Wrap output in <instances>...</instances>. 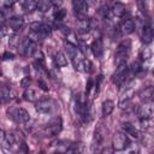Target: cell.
I'll use <instances>...</instances> for the list:
<instances>
[{
	"instance_id": "obj_17",
	"label": "cell",
	"mask_w": 154,
	"mask_h": 154,
	"mask_svg": "<svg viewBox=\"0 0 154 154\" xmlns=\"http://www.w3.org/2000/svg\"><path fill=\"white\" fill-rule=\"evenodd\" d=\"M36 32H37L38 40H45V38H48L52 35V28L48 24H41Z\"/></svg>"
},
{
	"instance_id": "obj_37",
	"label": "cell",
	"mask_w": 154,
	"mask_h": 154,
	"mask_svg": "<svg viewBox=\"0 0 154 154\" xmlns=\"http://www.w3.org/2000/svg\"><path fill=\"white\" fill-rule=\"evenodd\" d=\"M91 88H93V81H91V79H89V81H88V83H87V87H85V91H87V93H89Z\"/></svg>"
},
{
	"instance_id": "obj_2",
	"label": "cell",
	"mask_w": 154,
	"mask_h": 154,
	"mask_svg": "<svg viewBox=\"0 0 154 154\" xmlns=\"http://www.w3.org/2000/svg\"><path fill=\"white\" fill-rule=\"evenodd\" d=\"M130 40H123L118 47H117V51H116V55H114V61H116V65H119V64H123V63H126V59L129 57V53H130Z\"/></svg>"
},
{
	"instance_id": "obj_1",
	"label": "cell",
	"mask_w": 154,
	"mask_h": 154,
	"mask_svg": "<svg viewBox=\"0 0 154 154\" xmlns=\"http://www.w3.org/2000/svg\"><path fill=\"white\" fill-rule=\"evenodd\" d=\"M7 117L17 124H25L30 120V114L28 111L20 107H10L7 109Z\"/></svg>"
},
{
	"instance_id": "obj_38",
	"label": "cell",
	"mask_w": 154,
	"mask_h": 154,
	"mask_svg": "<svg viewBox=\"0 0 154 154\" xmlns=\"http://www.w3.org/2000/svg\"><path fill=\"white\" fill-rule=\"evenodd\" d=\"M5 140H6V134H5V131L2 129H0V143L4 142Z\"/></svg>"
},
{
	"instance_id": "obj_28",
	"label": "cell",
	"mask_w": 154,
	"mask_h": 154,
	"mask_svg": "<svg viewBox=\"0 0 154 154\" xmlns=\"http://www.w3.org/2000/svg\"><path fill=\"white\" fill-rule=\"evenodd\" d=\"M140 124H141V129H142V130H144V131L150 130V129H152V126H153V120H152V117L141 118Z\"/></svg>"
},
{
	"instance_id": "obj_32",
	"label": "cell",
	"mask_w": 154,
	"mask_h": 154,
	"mask_svg": "<svg viewBox=\"0 0 154 154\" xmlns=\"http://www.w3.org/2000/svg\"><path fill=\"white\" fill-rule=\"evenodd\" d=\"M30 84H31V78H30L29 76L23 77V78L20 79V87H23V88H29Z\"/></svg>"
},
{
	"instance_id": "obj_3",
	"label": "cell",
	"mask_w": 154,
	"mask_h": 154,
	"mask_svg": "<svg viewBox=\"0 0 154 154\" xmlns=\"http://www.w3.org/2000/svg\"><path fill=\"white\" fill-rule=\"evenodd\" d=\"M37 49V45L35 41L30 40L29 37H25L20 41L19 46H18V52L24 55V57H32V54L35 53V51Z\"/></svg>"
},
{
	"instance_id": "obj_31",
	"label": "cell",
	"mask_w": 154,
	"mask_h": 154,
	"mask_svg": "<svg viewBox=\"0 0 154 154\" xmlns=\"http://www.w3.org/2000/svg\"><path fill=\"white\" fill-rule=\"evenodd\" d=\"M20 41H22V40H19V37H18L17 35H13V36L10 38V46H11V47H14V48H18Z\"/></svg>"
},
{
	"instance_id": "obj_39",
	"label": "cell",
	"mask_w": 154,
	"mask_h": 154,
	"mask_svg": "<svg viewBox=\"0 0 154 154\" xmlns=\"http://www.w3.org/2000/svg\"><path fill=\"white\" fill-rule=\"evenodd\" d=\"M17 1H19V0H5V6H12V5H14Z\"/></svg>"
},
{
	"instance_id": "obj_40",
	"label": "cell",
	"mask_w": 154,
	"mask_h": 154,
	"mask_svg": "<svg viewBox=\"0 0 154 154\" xmlns=\"http://www.w3.org/2000/svg\"><path fill=\"white\" fill-rule=\"evenodd\" d=\"M49 1H51V4H53L55 6H60L63 4V0H49Z\"/></svg>"
},
{
	"instance_id": "obj_8",
	"label": "cell",
	"mask_w": 154,
	"mask_h": 154,
	"mask_svg": "<svg viewBox=\"0 0 154 154\" xmlns=\"http://www.w3.org/2000/svg\"><path fill=\"white\" fill-rule=\"evenodd\" d=\"M55 107V103L53 100L51 99H43V100H40L38 102H36V111L38 113H42V114H46V113H51Z\"/></svg>"
},
{
	"instance_id": "obj_18",
	"label": "cell",
	"mask_w": 154,
	"mask_h": 154,
	"mask_svg": "<svg viewBox=\"0 0 154 154\" xmlns=\"http://www.w3.org/2000/svg\"><path fill=\"white\" fill-rule=\"evenodd\" d=\"M103 132L105 131H101V126H99L95 132H94V136H93V148H97L101 146L102 143V140H103Z\"/></svg>"
},
{
	"instance_id": "obj_14",
	"label": "cell",
	"mask_w": 154,
	"mask_h": 154,
	"mask_svg": "<svg viewBox=\"0 0 154 154\" xmlns=\"http://www.w3.org/2000/svg\"><path fill=\"white\" fill-rule=\"evenodd\" d=\"M109 10H111L112 17H123L126 13V7L122 2H114Z\"/></svg>"
},
{
	"instance_id": "obj_16",
	"label": "cell",
	"mask_w": 154,
	"mask_h": 154,
	"mask_svg": "<svg viewBox=\"0 0 154 154\" xmlns=\"http://www.w3.org/2000/svg\"><path fill=\"white\" fill-rule=\"evenodd\" d=\"M23 24H24V20H23L22 17H16V16H13V17H11V18L7 20V26L11 28V29L14 30V31L19 30V29L23 26Z\"/></svg>"
},
{
	"instance_id": "obj_11",
	"label": "cell",
	"mask_w": 154,
	"mask_h": 154,
	"mask_svg": "<svg viewBox=\"0 0 154 154\" xmlns=\"http://www.w3.org/2000/svg\"><path fill=\"white\" fill-rule=\"evenodd\" d=\"M1 87H0V91H1V97L4 99V101L6 102V101H12V100H14L16 99V96H17V93H16V90H13L11 87H8V85H2V84H0Z\"/></svg>"
},
{
	"instance_id": "obj_5",
	"label": "cell",
	"mask_w": 154,
	"mask_h": 154,
	"mask_svg": "<svg viewBox=\"0 0 154 154\" xmlns=\"http://www.w3.org/2000/svg\"><path fill=\"white\" fill-rule=\"evenodd\" d=\"M72 8L78 20L87 19V11H88V2L85 0H72Z\"/></svg>"
},
{
	"instance_id": "obj_29",
	"label": "cell",
	"mask_w": 154,
	"mask_h": 154,
	"mask_svg": "<svg viewBox=\"0 0 154 154\" xmlns=\"http://www.w3.org/2000/svg\"><path fill=\"white\" fill-rule=\"evenodd\" d=\"M66 152H72V153H82L84 152V146L82 143H75V144H71L70 148L66 149Z\"/></svg>"
},
{
	"instance_id": "obj_42",
	"label": "cell",
	"mask_w": 154,
	"mask_h": 154,
	"mask_svg": "<svg viewBox=\"0 0 154 154\" xmlns=\"http://www.w3.org/2000/svg\"><path fill=\"white\" fill-rule=\"evenodd\" d=\"M1 75H2V71H1V69H0V76H1Z\"/></svg>"
},
{
	"instance_id": "obj_7",
	"label": "cell",
	"mask_w": 154,
	"mask_h": 154,
	"mask_svg": "<svg viewBox=\"0 0 154 154\" xmlns=\"http://www.w3.org/2000/svg\"><path fill=\"white\" fill-rule=\"evenodd\" d=\"M130 146V140L125 134H117L113 137V149L124 150Z\"/></svg>"
},
{
	"instance_id": "obj_41",
	"label": "cell",
	"mask_w": 154,
	"mask_h": 154,
	"mask_svg": "<svg viewBox=\"0 0 154 154\" xmlns=\"http://www.w3.org/2000/svg\"><path fill=\"white\" fill-rule=\"evenodd\" d=\"M4 102H5V101H4V99L0 96V105H1V103H4Z\"/></svg>"
},
{
	"instance_id": "obj_10",
	"label": "cell",
	"mask_w": 154,
	"mask_h": 154,
	"mask_svg": "<svg viewBox=\"0 0 154 154\" xmlns=\"http://www.w3.org/2000/svg\"><path fill=\"white\" fill-rule=\"evenodd\" d=\"M135 28H136V24L132 19H125L120 23L119 31H120L122 35H129V34L135 31Z\"/></svg>"
},
{
	"instance_id": "obj_36",
	"label": "cell",
	"mask_w": 154,
	"mask_h": 154,
	"mask_svg": "<svg viewBox=\"0 0 154 154\" xmlns=\"http://www.w3.org/2000/svg\"><path fill=\"white\" fill-rule=\"evenodd\" d=\"M38 85H40V88H41L42 90H45V91H47V90H48V88H47L46 83H45L42 79H38Z\"/></svg>"
},
{
	"instance_id": "obj_34",
	"label": "cell",
	"mask_w": 154,
	"mask_h": 154,
	"mask_svg": "<svg viewBox=\"0 0 154 154\" xmlns=\"http://www.w3.org/2000/svg\"><path fill=\"white\" fill-rule=\"evenodd\" d=\"M91 71V63L88 59H84V72H90Z\"/></svg>"
},
{
	"instance_id": "obj_24",
	"label": "cell",
	"mask_w": 154,
	"mask_h": 154,
	"mask_svg": "<svg viewBox=\"0 0 154 154\" xmlns=\"http://www.w3.org/2000/svg\"><path fill=\"white\" fill-rule=\"evenodd\" d=\"M23 97L25 101H29V102H34L37 100V95H36V91L31 88H25V91L23 93Z\"/></svg>"
},
{
	"instance_id": "obj_19",
	"label": "cell",
	"mask_w": 154,
	"mask_h": 154,
	"mask_svg": "<svg viewBox=\"0 0 154 154\" xmlns=\"http://www.w3.org/2000/svg\"><path fill=\"white\" fill-rule=\"evenodd\" d=\"M65 51L71 60H73L76 57H78V48L71 42H65Z\"/></svg>"
},
{
	"instance_id": "obj_22",
	"label": "cell",
	"mask_w": 154,
	"mask_h": 154,
	"mask_svg": "<svg viewBox=\"0 0 154 154\" xmlns=\"http://www.w3.org/2000/svg\"><path fill=\"white\" fill-rule=\"evenodd\" d=\"M101 109H102V116H103V117L109 116V114L113 112V109H114V102H113L112 100H106V101H103Z\"/></svg>"
},
{
	"instance_id": "obj_27",
	"label": "cell",
	"mask_w": 154,
	"mask_h": 154,
	"mask_svg": "<svg viewBox=\"0 0 154 154\" xmlns=\"http://www.w3.org/2000/svg\"><path fill=\"white\" fill-rule=\"evenodd\" d=\"M152 96H153V87H148L141 93L140 99H141L142 102H150L152 101Z\"/></svg>"
},
{
	"instance_id": "obj_13",
	"label": "cell",
	"mask_w": 154,
	"mask_h": 154,
	"mask_svg": "<svg viewBox=\"0 0 154 154\" xmlns=\"http://www.w3.org/2000/svg\"><path fill=\"white\" fill-rule=\"evenodd\" d=\"M90 48H91L93 54H94L96 58H101V57H102V53H103V45H102L101 38H95V40L91 42Z\"/></svg>"
},
{
	"instance_id": "obj_30",
	"label": "cell",
	"mask_w": 154,
	"mask_h": 154,
	"mask_svg": "<svg viewBox=\"0 0 154 154\" xmlns=\"http://www.w3.org/2000/svg\"><path fill=\"white\" fill-rule=\"evenodd\" d=\"M65 16H66V10H65V8H58V10L54 12V18H55V20L61 22V20L65 18Z\"/></svg>"
},
{
	"instance_id": "obj_6",
	"label": "cell",
	"mask_w": 154,
	"mask_h": 154,
	"mask_svg": "<svg viewBox=\"0 0 154 154\" xmlns=\"http://www.w3.org/2000/svg\"><path fill=\"white\" fill-rule=\"evenodd\" d=\"M61 129H63L61 118L58 117V118L53 119V120L49 123L48 126L45 128V130H43V135H46V136H55V135H58V134L61 131Z\"/></svg>"
},
{
	"instance_id": "obj_9",
	"label": "cell",
	"mask_w": 154,
	"mask_h": 154,
	"mask_svg": "<svg viewBox=\"0 0 154 154\" xmlns=\"http://www.w3.org/2000/svg\"><path fill=\"white\" fill-rule=\"evenodd\" d=\"M134 95H135V89H134L132 87L125 88V90L122 93L120 100H119V106H120V108H126L128 105L130 103V101H131V99H132Z\"/></svg>"
},
{
	"instance_id": "obj_21",
	"label": "cell",
	"mask_w": 154,
	"mask_h": 154,
	"mask_svg": "<svg viewBox=\"0 0 154 154\" xmlns=\"http://www.w3.org/2000/svg\"><path fill=\"white\" fill-rule=\"evenodd\" d=\"M54 63H55V65L58 66V67H64V66H66L67 65V60H66V57H65V54L63 53V52H57L55 54H54Z\"/></svg>"
},
{
	"instance_id": "obj_23",
	"label": "cell",
	"mask_w": 154,
	"mask_h": 154,
	"mask_svg": "<svg viewBox=\"0 0 154 154\" xmlns=\"http://www.w3.org/2000/svg\"><path fill=\"white\" fill-rule=\"evenodd\" d=\"M12 17V8L10 6H4L0 8V23L8 20Z\"/></svg>"
},
{
	"instance_id": "obj_20",
	"label": "cell",
	"mask_w": 154,
	"mask_h": 154,
	"mask_svg": "<svg viewBox=\"0 0 154 154\" xmlns=\"http://www.w3.org/2000/svg\"><path fill=\"white\" fill-rule=\"evenodd\" d=\"M122 128H123V130H124L126 134L131 135L132 137H135V138H138V137H140L138 130H137V129L135 128V125H132L131 123H123Z\"/></svg>"
},
{
	"instance_id": "obj_33",
	"label": "cell",
	"mask_w": 154,
	"mask_h": 154,
	"mask_svg": "<svg viewBox=\"0 0 154 154\" xmlns=\"http://www.w3.org/2000/svg\"><path fill=\"white\" fill-rule=\"evenodd\" d=\"M32 57L35 58V60H38V61H45L43 60V53L37 48L36 51H35V53L32 54Z\"/></svg>"
},
{
	"instance_id": "obj_15",
	"label": "cell",
	"mask_w": 154,
	"mask_h": 154,
	"mask_svg": "<svg viewBox=\"0 0 154 154\" xmlns=\"http://www.w3.org/2000/svg\"><path fill=\"white\" fill-rule=\"evenodd\" d=\"M153 40V29H152V24L150 23H146L143 25V30H142V41L144 43H150Z\"/></svg>"
},
{
	"instance_id": "obj_12",
	"label": "cell",
	"mask_w": 154,
	"mask_h": 154,
	"mask_svg": "<svg viewBox=\"0 0 154 154\" xmlns=\"http://www.w3.org/2000/svg\"><path fill=\"white\" fill-rule=\"evenodd\" d=\"M137 114L140 118H146V117H152L153 114V107L150 102H143L142 106H138L136 109Z\"/></svg>"
},
{
	"instance_id": "obj_26",
	"label": "cell",
	"mask_w": 154,
	"mask_h": 154,
	"mask_svg": "<svg viewBox=\"0 0 154 154\" xmlns=\"http://www.w3.org/2000/svg\"><path fill=\"white\" fill-rule=\"evenodd\" d=\"M20 6L23 7L24 11L26 12H31L36 8V1L35 0H19Z\"/></svg>"
},
{
	"instance_id": "obj_35",
	"label": "cell",
	"mask_w": 154,
	"mask_h": 154,
	"mask_svg": "<svg viewBox=\"0 0 154 154\" xmlns=\"http://www.w3.org/2000/svg\"><path fill=\"white\" fill-rule=\"evenodd\" d=\"M2 58H4L5 60H8V59H10V60H12V59L14 58V55H13L12 53H10V52H5V53L2 54Z\"/></svg>"
},
{
	"instance_id": "obj_4",
	"label": "cell",
	"mask_w": 154,
	"mask_h": 154,
	"mask_svg": "<svg viewBox=\"0 0 154 154\" xmlns=\"http://www.w3.org/2000/svg\"><path fill=\"white\" fill-rule=\"evenodd\" d=\"M126 72H128V66H126V63H123V64H119L117 65V69L116 71L113 72L112 75V82L114 84H118V85H122L123 83H126Z\"/></svg>"
},
{
	"instance_id": "obj_25",
	"label": "cell",
	"mask_w": 154,
	"mask_h": 154,
	"mask_svg": "<svg viewBox=\"0 0 154 154\" xmlns=\"http://www.w3.org/2000/svg\"><path fill=\"white\" fill-rule=\"evenodd\" d=\"M52 7V4L49 0H38L36 2V8L40 11V12H48Z\"/></svg>"
}]
</instances>
